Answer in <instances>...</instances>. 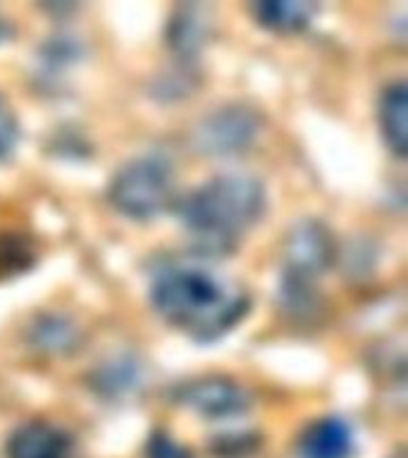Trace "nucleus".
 Wrapping results in <instances>:
<instances>
[{
    "instance_id": "obj_1",
    "label": "nucleus",
    "mask_w": 408,
    "mask_h": 458,
    "mask_svg": "<svg viewBox=\"0 0 408 458\" xmlns=\"http://www.w3.org/2000/svg\"><path fill=\"white\" fill-rule=\"evenodd\" d=\"M150 301L172 327L196 342H215L249 313V293L220 272L199 263H165L150 282Z\"/></svg>"
},
{
    "instance_id": "obj_2",
    "label": "nucleus",
    "mask_w": 408,
    "mask_h": 458,
    "mask_svg": "<svg viewBox=\"0 0 408 458\" xmlns=\"http://www.w3.org/2000/svg\"><path fill=\"white\" fill-rule=\"evenodd\" d=\"M265 213V189L251 174H220L179 200L186 232L208 253H229Z\"/></svg>"
},
{
    "instance_id": "obj_3",
    "label": "nucleus",
    "mask_w": 408,
    "mask_h": 458,
    "mask_svg": "<svg viewBox=\"0 0 408 458\" xmlns=\"http://www.w3.org/2000/svg\"><path fill=\"white\" fill-rule=\"evenodd\" d=\"M174 199V172L163 156H141L129 160L110 184L113 206L127 217L150 220L167 210Z\"/></svg>"
},
{
    "instance_id": "obj_4",
    "label": "nucleus",
    "mask_w": 408,
    "mask_h": 458,
    "mask_svg": "<svg viewBox=\"0 0 408 458\" xmlns=\"http://www.w3.org/2000/svg\"><path fill=\"white\" fill-rule=\"evenodd\" d=\"M335 260V239L318 220H303L286 234L285 284L310 286Z\"/></svg>"
},
{
    "instance_id": "obj_5",
    "label": "nucleus",
    "mask_w": 408,
    "mask_h": 458,
    "mask_svg": "<svg viewBox=\"0 0 408 458\" xmlns=\"http://www.w3.org/2000/svg\"><path fill=\"white\" fill-rule=\"evenodd\" d=\"M260 124V114L253 107L225 106L196 127V146L206 156H236L256 141Z\"/></svg>"
},
{
    "instance_id": "obj_6",
    "label": "nucleus",
    "mask_w": 408,
    "mask_h": 458,
    "mask_svg": "<svg viewBox=\"0 0 408 458\" xmlns=\"http://www.w3.org/2000/svg\"><path fill=\"white\" fill-rule=\"evenodd\" d=\"M174 401L206 418H232L251 406L249 392L234 379L203 377L174 389Z\"/></svg>"
},
{
    "instance_id": "obj_7",
    "label": "nucleus",
    "mask_w": 408,
    "mask_h": 458,
    "mask_svg": "<svg viewBox=\"0 0 408 458\" xmlns=\"http://www.w3.org/2000/svg\"><path fill=\"white\" fill-rule=\"evenodd\" d=\"M7 458H67L72 439L55 425L43 420L24 422L5 444Z\"/></svg>"
},
{
    "instance_id": "obj_8",
    "label": "nucleus",
    "mask_w": 408,
    "mask_h": 458,
    "mask_svg": "<svg viewBox=\"0 0 408 458\" xmlns=\"http://www.w3.org/2000/svg\"><path fill=\"white\" fill-rule=\"evenodd\" d=\"M301 458H351L353 429L342 418H320L303 432L299 444Z\"/></svg>"
},
{
    "instance_id": "obj_9",
    "label": "nucleus",
    "mask_w": 408,
    "mask_h": 458,
    "mask_svg": "<svg viewBox=\"0 0 408 458\" xmlns=\"http://www.w3.org/2000/svg\"><path fill=\"white\" fill-rule=\"evenodd\" d=\"M406 84L394 81L379 98V127L396 157L406 156Z\"/></svg>"
},
{
    "instance_id": "obj_10",
    "label": "nucleus",
    "mask_w": 408,
    "mask_h": 458,
    "mask_svg": "<svg viewBox=\"0 0 408 458\" xmlns=\"http://www.w3.org/2000/svg\"><path fill=\"white\" fill-rule=\"evenodd\" d=\"M318 7L313 3H301V0H285V3H256L251 7V13L258 20V24L272 29V31H299L308 27V21L313 20Z\"/></svg>"
},
{
    "instance_id": "obj_11",
    "label": "nucleus",
    "mask_w": 408,
    "mask_h": 458,
    "mask_svg": "<svg viewBox=\"0 0 408 458\" xmlns=\"http://www.w3.org/2000/svg\"><path fill=\"white\" fill-rule=\"evenodd\" d=\"M170 46L182 55L199 53L208 38V20L200 7H182L170 24Z\"/></svg>"
},
{
    "instance_id": "obj_12",
    "label": "nucleus",
    "mask_w": 408,
    "mask_h": 458,
    "mask_svg": "<svg viewBox=\"0 0 408 458\" xmlns=\"http://www.w3.org/2000/svg\"><path fill=\"white\" fill-rule=\"evenodd\" d=\"M36 344H41V346H46V349H57V351H64L67 346H72L74 344V339H77V332H74V327L72 325H67V322L57 320L53 322L48 318V320L43 322V325H38L36 327Z\"/></svg>"
},
{
    "instance_id": "obj_13",
    "label": "nucleus",
    "mask_w": 408,
    "mask_h": 458,
    "mask_svg": "<svg viewBox=\"0 0 408 458\" xmlns=\"http://www.w3.org/2000/svg\"><path fill=\"white\" fill-rule=\"evenodd\" d=\"M17 141H20V124H17L13 107L0 96V160L13 157Z\"/></svg>"
},
{
    "instance_id": "obj_14",
    "label": "nucleus",
    "mask_w": 408,
    "mask_h": 458,
    "mask_svg": "<svg viewBox=\"0 0 408 458\" xmlns=\"http://www.w3.org/2000/svg\"><path fill=\"white\" fill-rule=\"evenodd\" d=\"M149 456L150 458H189L184 454L182 446H177L174 442H170L167 437H156L153 442H150V449H149Z\"/></svg>"
},
{
    "instance_id": "obj_15",
    "label": "nucleus",
    "mask_w": 408,
    "mask_h": 458,
    "mask_svg": "<svg viewBox=\"0 0 408 458\" xmlns=\"http://www.w3.org/2000/svg\"><path fill=\"white\" fill-rule=\"evenodd\" d=\"M7 36H10V24L0 17V41H5Z\"/></svg>"
}]
</instances>
